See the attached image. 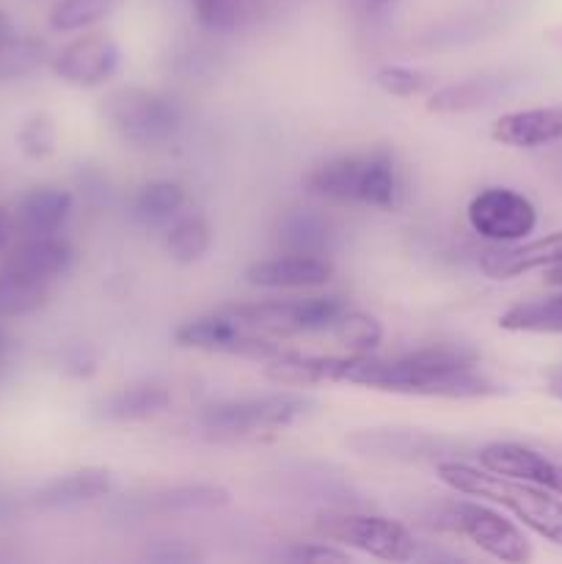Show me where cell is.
<instances>
[{
  "label": "cell",
  "mask_w": 562,
  "mask_h": 564,
  "mask_svg": "<svg viewBox=\"0 0 562 564\" xmlns=\"http://www.w3.org/2000/svg\"><path fill=\"white\" fill-rule=\"evenodd\" d=\"M147 560L149 562H158V564H185L198 560L196 551L185 543H158L154 549L147 551Z\"/></svg>",
  "instance_id": "obj_37"
},
{
  "label": "cell",
  "mask_w": 562,
  "mask_h": 564,
  "mask_svg": "<svg viewBox=\"0 0 562 564\" xmlns=\"http://www.w3.org/2000/svg\"><path fill=\"white\" fill-rule=\"evenodd\" d=\"M468 226L474 235L496 246L527 240L538 226V209L523 193L512 187H485L468 202Z\"/></svg>",
  "instance_id": "obj_10"
},
{
  "label": "cell",
  "mask_w": 562,
  "mask_h": 564,
  "mask_svg": "<svg viewBox=\"0 0 562 564\" xmlns=\"http://www.w3.org/2000/svg\"><path fill=\"white\" fill-rule=\"evenodd\" d=\"M317 411V400L303 391H273L207 405L198 413V427L213 438H248V435L284 430Z\"/></svg>",
  "instance_id": "obj_3"
},
{
  "label": "cell",
  "mask_w": 562,
  "mask_h": 564,
  "mask_svg": "<svg viewBox=\"0 0 562 564\" xmlns=\"http://www.w3.org/2000/svg\"><path fill=\"white\" fill-rule=\"evenodd\" d=\"M435 474L455 494L505 507L523 527L532 529L538 538L549 540V543L562 549V496L554 494V490L485 471L483 466L474 468L468 463L457 460V457L435 463Z\"/></svg>",
  "instance_id": "obj_2"
},
{
  "label": "cell",
  "mask_w": 562,
  "mask_h": 564,
  "mask_svg": "<svg viewBox=\"0 0 562 564\" xmlns=\"http://www.w3.org/2000/svg\"><path fill=\"white\" fill-rule=\"evenodd\" d=\"M499 328L512 334H562V295L516 303L499 317Z\"/></svg>",
  "instance_id": "obj_25"
},
{
  "label": "cell",
  "mask_w": 562,
  "mask_h": 564,
  "mask_svg": "<svg viewBox=\"0 0 562 564\" xmlns=\"http://www.w3.org/2000/svg\"><path fill=\"white\" fill-rule=\"evenodd\" d=\"M102 119L121 141L147 149L171 141L180 132L182 110L169 94L121 86L102 99Z\"/></svg>",
  "instance_id": "obj_4"
},
{
  "label": "cell",
  "mask_w": 562,
  "mask_h": 564,
  "mask_svg": "<svg viewBox=\"0 0 562 564\" xmlns=\"http://www.w3.org/2000/svg\"><path fill=\"white\" fill-rule=\"evenodd\" d=\"M213 248V229L202 215H182L165 231V251L176 264H196Z\"/></svg>",
  "instance_id": "obj_29"
},
{
  "label": "cell",
  "mask_w": 562,
  "mask_h": 564,
  "mask_svg": "<svg viewBox=\"0 0 562 564\" xmlns=\"http://www.w3.org/2000/svg\"><path fill=\"white\" fill-rule=\"evenodd\" d=\"M345 297L320 295V297H290V301H257L240 303V306H226V312L235 314L246 325H251L259 334H268L273 339L281 336L301 334H325L334 330L342 314L347 312Z\"/></svg>",
  "instance_id": "obj_7"
},
{
  "label": "cell",
  "mask_w": 562,
  "mask_h": 564,
  "mask_svg": "<svg viewBox=\"0 0 562 564\" xmlns=\"http://www.w3.org/2000/svg\"><path fill=\"white\" fill-rule=\"evenodd\" d=\"M14 229H17V220L14 215L9 213V209L0 204V253L6 251V248L11 246V237H14Z\"/></svg>",
  "instance_id": "obj_38"
},
{
  "label": "cell",
  "mask_w": 562,
  "mask_h": 564,
  "mask_svg": "<svg viewBox=\"0 0 562 564\" xmlns=\"http://www.w3.org/2000/svg\"><path fill=\"white\" fill-rule=\"evenodd\" d=\"M119 0H55L50 9V28L58 33L86 31V28L102 22Z\"/></svg>",
  "instance_id": "obj_31"
},
{
  "label": "cell",
  "mask_w": 562,
  "mask_h": 564,
  "mask_svg": "<svg viewBox=\"0 0 562 564\" xmlns=\"http://www.w3.org/2000/svg\"><path fill=\"white\" fill-rule=\"evenodd\" d=\"M273 237L284 253H314L325 257L334 248L336 229L317 209H287L273 226Z\"/></svg>",
  "instance_id": "obj_21"
},
{
  "label": "cell",
  "mask_w": 562,
  "mask_h": 564,
  "mask_svg": "<svg viewBox=\"0 0 562 564\" xmlns=\"http://www.w3.org/2000/svg\"><path fill=\"white\" fill-rule=\"evenodd\" d=\"M185 207V187L174 180H154L138 187L132 198V218L143 226H163Z\"/></svg>",
  "instance_id": "obj_24"
},
{
  "label": "cell",
  "mask_w": 562,
  "mask_h": 564,
  "mask_svg": "<svg viewBox=\"0 0 562 564\" xmlns=\"http://www.w3.org/2000/svg\"><path fill=\"white\" fill-rule=\"evenodd\" d=\"M174 341L187 350H204V352H224V356H240L251 358V361L264 364L268 358L279 356L284 347L268 334H259L251 325L237 319L226 308L213 314H202V317L185 319L180 328L174 330Z\"/></svg>",
  "instance_id": "obj_8"
},
{
  "label": "cell",
  "mask_w": 562,
  "mask_h": 564,
  "mask_svg": "<svg viewBox=\"0 0 562 564\" xmlns=\"http://www.w3.org/2000/svg\"><path fill=\"white\" fill-rule=\"evenodd\" d=\"M331 380L435 400H485L501 391L488 375L479 372L477 352L463 345H430L400 358H372L369 352L334 356Z\"/></svg>",
  "instance_id": "obj_1"
},
{
  "label": "cell",
  "mask_w": 562,
  "mask_h": 564,
  "mask_svg": "<svg viewBox=\"0 0 562 564\" xmlns=\"http://www.w3.org/2000/svg\"><path fill=\"white\" fill-rule=\"evenodd\" d=\"M61 367L72 378H88V375L97 372V358H94V352L86 345H72L64 350Z\"/></svg>",
  "instance_id": "obj_36"
},
{
  "label": "cell",
  "mask_w": 562,
  "mask_h": 564,
  "mask_svg": "<svg viewBox=\"0 0 562 564\" xmlns=\"http://www.w3.org/2000/svg\"><path fill=\"white\" fill-rule=\"evenodd\" d=\"M496 80L488 77H472V80H457L452 86L439 88L428 97V110L439 116H461L483 108L496 97Z\"/></svg>",
  "instance_id": "obj_27"
},
{
  "label": "cell",
  "mask_w": 562,
  "mask_h": 564,
  "mask_svg": "<svg viewBox=\"0 0 562 564\" xmlns=\"http://www.w3.org/2000/svg\"><path fill=\"white\" fill-rule=\"evenodd\" d=\"M477 460L485 471L501 474V477L521 479V482L540 485L562 496V463L516 444V441H494L477 452Z\"/></svg>",
  "instance_id": "obj_12"
},
{
  "label": "cell",
  "mask_w": 562,
  "mask_h": 564,
  "mask_svg": "<svg viewBox=\"0 0 562 564\" xmlns=\"http://www.w3.org/2000/svg\"><path fill=\"white\" fill-rule=\"evenodd\" d=\"M345 446L358 457L383 463H441L463 449L455 438L413 427H364L345 435Z\"/></svg>",
  "instance_id": "obj_9"
},
{
  "label": "cell",
  "mask_w": 562,
  "mask_h": 564,
  "mask_svg": "<svg viewBox=\"0 0 562 564\" xmlns=\"http://www.w3.org/2000/svg\"><path fill=\"white\" fill-rule=\"evenodd\" d=\"M281 560L292 564H336L350 562L347 549H336V543H295L281 554Z\"/></svg>",
  "instance_id": "obj_35"
},
{
  "label": "cell",
  "mask_w": 562,
  "mask_h": 564,
  "mask_svg": "<svg viewBox=\"0 0 562 564\" xmlns=\"http://www.w3.org/2000/svg\"><path fill=\"white\" fill-rule=\"evenodd\" d=\"M402 202V174L395 152L389 147H375L367 152L364 169L361 204L375 209H395Z\"/></svg>",
  "instance_id": "obj_23"
},
{
  "label": "cell",
  "mask_w": 562,
  "mask_h": 564,
  "mask_svg": "<svg viewBox=\"0 0 562 564\" xmlns=\"http://www.w3.org/2000/svg\"><path fill=\"white\" fill-rule=\"evenodd\" d=\"M549 394L556 397V400H562V372H554L549 378Z\"/></svg>",
  "instance_id": "obj_41"
},
{
  "label": "cell",
  "mask_w": 562,
  "mask_h": 564,
  "mask_svg": "<svg viewBox=\"0 0 562 564\" xmlns=\"http://www.w3.org/2000/svg\"><path fill=\"white\" fill-rule=\"evenodd\" d=\"M490 138L510 149H538L562 141V108H527L499 116Z\"/></svg>",
  "instance_id": "obj_18"
},
{
  "label": "cell",
  "mask_w": 562,
  "mask_h": 564,
  "mask_svg": "<svg viewBox=\"0 0 562 564\" xmlns=\"http://www.w3.org/2000/svg\"><path fill=\"white\" fill-rule=\"evenodd\" d=\"M331 334H334L350 352H372L375 347L383 341V325H380V319H375L372 314L347 308Z\"/></svg>",
  "instance_id": "obj_32"
},
{
  "label": "cell",
  "mask_w": 562,
  "mask_h": 564,
  "mask_svg": "<svg viewBox=\"0 0 562 564\" xmlns=\"http://www.w3.org/2000/svg\"><path fill=\"white\" fill-rule=\"evenodd\" d=\"M229 505V490L209 482H187L163 488L143 499V512L152 516H193V512L224 510Z\"/></svg>",
  "instance_id": "obj_22"
},
{
  "label": "cell",
  "mask_w": 562,
  "mask_h": 564,
  "mask_svg": "<svg viewBox=\"0 0 562 564\" xmlns=\"http://www.w3.org/2000/svg\"><path fill=\"white\" fill-rule=\"evenodd\" d=\"M562 262V231H551V235L540 237V240L523 242L510 248H496V251L483 253L479 259V270L494 281L518 279L532 270H545L551 264Z\"/></svg>",
  "instance_id": "obj_17"
},
{
  "label": "cell",
  "mask_w": 562,
  "mask_h": 564,
  "mask_svg": "<svg viewBox=\"0 0 562 564\" xmlns=\"http://www.w3.org/2000/svg\"><path fill=\"white\" fill-rule=\"evenodd\" d=\"M47 284L0 273V317H28L47 306Z\"/></svg>",
  "instance_id": "obj_30"
},
{
  "label": "cell",
  "mask_w": 562,
  "mask_h": 564,
  "mask_svg": "<svg viewBox=\"0 0 562 564\" xmlns=\"http://www.w3.org/2000/svg\"><path fill=\"white\" fill-rule=\"evenodd\" d=\"M75 196L64 187H33L17 204V229L25 237H53L69 220Z\"/></svg>",
  "instance_id": "obj_20"
},
{
  "label": "cell",
  "mask_w": 562,
  "mask_h": 564,
  "mask_svg": "<svg viewBox=\"0 0 562 564\" xmlns=\"http://www.w3.org/2000/svg\"><path fill=\"white\" fill-rule=\"evenodd\" d=\"M50 64L47 42L36 36H17L14 31L0 36V83L22 80Z\"/></svg>",
  "instance_id": "obj_26"
},
{
  "label": "cell",
  "mask_w": 562,
  "mask_h": 564,
  "mask_svg": "<svg viewBox=\"0 0 562 564\" xmlns=\"http://www.w3.org/2000/svg\"><path fill=\"white\" fill-rule=\"evenodd\" d=\"M320 538L334 540L336 545L356 549L380 562H411L419 556V543L402 523L383 516H364V512L325 510L314 523Z\"/></svg>",
  "instance_id": "obj_6"
},
{
  "label": "cell",
  "mask_w": 562,
  "mask_h": 564,
  "mask_svg": "<svg viewBox=\"0 0 562 564\" xmlns=\"http://www.w3.org/2000/svg\"><path fill=\"white\" fill-rule=\"evenodd\" d=\"M435 527L444 532L466 538L468 543L477 545L483 554L507 564H523L532 560V543L523 534L521 527L507 521L494 507L479 505V501L455 499L450 505L439 507L435 512Z\"/></svg>",
  "instance_id": "obj_5"
},
{
  "label": "cell",
  "mask_w": 562,
  "mask_h": 564,
  "mask_svg": "<svg viewBox=\"0 0 562 564\" xmlns=\"http://www.w3.org/2000/svg\"><path fill=\"white\" fill-rule=\"evenodd\" d=\"M6 33H11V20L6 11H0V36H6Z\"/></svg>",
  "instance_id": "obj_42"
},
{
  "label": "cell",
  "mask_w": 562,
  "mask_h": 564,
  "mask_svg": "<svg viewBox=\"0 0 562 564\" xmlns=\"http://www.w3.org/2000/svg\"><path fill=\"white\" fill-rule=\"evenodd\" d=\"M171 391L160 383H132L97 397L91 402V416L110 424L149 422L169 411Z\"/></svg>",
  "instance_id": "obj_16"
},
{
  "label": "cell",
  "mask_w": 562,
  "mask_h": 564,
  "mask_svg": "<svg viewBox=\"0 0 562 564\" xmlns=\"http://www.w3.org/2000/svg\"><path fill=\"white\" fill-rule=\"evenodd\" d=\"M364 169H367V152L336 154V158L314 165L303 185L312 196L325 198V202L361 204Z\"/></svg>",
  "instance_id": "obj_19"
},
{
  "label": "cell",
  "mask_w": 562,
  "mask_h": 564,
  "mask_svg": "<svg viewBox=\"0 0 562 564\" xmlns=\"http://www.w3.org/2000/svg\"><path fill=\"white\" fill-rule=\"evenodd\" d=\"M389 3L391 0H347V6H350L358 17L378 14V11H383Z\"/></svg>",
  "instance_id": "obj_39"
},
{
  "label": "cell",
  "mask_w": 562,
  "mask_h": 564,
  "mask_svg": "<svg viewBox=\"0 0 562 564\" xmlns=\"http://www.w3.org/2000/svg\"><path fill=\"white\" fill-rule=\"evenodd\" d=\"M72 264H75V248L66 240H61V237L55 235L28 237L22 246L11 248V251L6 253L0 273L47 284V281L61 279V275L69 273Z\"/></svg>",
  "instance_id": "obj_14"
},
{
  "label": "cell",
  "mask_w": 562,
  "mask_h": 564,
  "mask_svg": "<svg viewBox=\"0 0 562 564\" xmlns=\"http://www.w3.org/2000/svg\"><path fill=\"white\" fill-rule=\"evenodd\" d=\"M268 0H196V20L209 33H235L262 17Z\"/></svg>",
  "instance_id": "obj_28"
},
{
  "label": "cell",
  "mask_w": 562,
  "mask_h": 564,
  "mask_svg": "<svg viewBox=\"0 0 562 564\" xmlns=\"http://www.w3.org/2000/svg\"><path fill=\"white\" fill-rule=\"evenodd\" d=\"M17 141H20V149L28 154V158H36V160L50 158V154L55 152V127L53 121H50V116L44 113L31 116V119L20 127Z\"/></svg>",
  "instance_id": "obj_34"
},
{
  "label": "cell",
  "mask_w": 562,
  "mask_h": 564,
  "mask_svg": "<svg viewBox=\"0 0 562 564\" xmlns=\"http://www.w3.org/2000/svg\"><path fill=\"white\" fill-rule=\"evenodd\" d=\"M433 75L422 69H411V66H397V64H386L375 72V86L380 91H386L389 97H422L424 91L433 88Z\"/></svg>",
  "instance_id": "obj_33"
},
{
  "label": "cell",
  "mask_w": 562,
  "mask_h": 564,
  "mask_svg": "<svg viewBox=\"0 0 562 564\" xmlns=\"http://www.w3.org/2000/svg\"><path fill=\"white\" fill-rule=\"evenodd\" d=\"M114 488V474L102 466H86L75 468L69 474L50 479L42 488L33 494V505L39 510L58 512V510H77V507L94 505V501L105 499Z\"/></svg>",
  "instance_id": "obj_15"
},
{
  "label": "cell",
  "mask_w": 562,
  "mask_h": 564,
  "mask_svg": "<svg viewBox=\"0 0 562 564\" xmlns=\"http://www.w3.org/2000/svg\"><path fill=\"white\" fill-rule=\"evenodd\" d=\"M545 281H549V284H554V286H562V262L545 268Z\"/></svg>",
  "instance_id": "obj_40"
},
{
  "label": "cell",
  "mask_w": 562,
  "mask_h": 564,
  "mask_svg": "<svg viewBox=\"0 0 562 564\" xmlns=\"http://www.w3.org/2000/svg\"><path fill=\"white\" fill-rule=\"evenodd\" d=\"M331 275L334 264L314 253H281L246 270V281L257 290H312L328 284Z\"/></svg>",
  "instance_id": "obj_13"
},
{
  "label": "cell",
  "mask_w": 562,
  "mask_h": 564,
  "mask_svg": "<svg viewBox=\"0 0 562 564\" xmlns=\"http://www.w3.org/2000/svg\"><path fill=\"white\" fill-rule=\"evenodd\" d=\"M121 50L108 33H83L50 55V69L75 88L105 86L119 72Z\"/></svg>",
  "instance_id": "obj_11"
},
{
  "label": "cell",
  "mask_w": 562,
  "mask_h": 564,
  "mask_svg": "<svg viewBox=\"0 0 562 564\" xmlns=\"http://www.w3.org/2000/svg\"><path fill=\"white\" fill-rule=\"evenodd\" d=\"M6 350H9V336H6L3 330H0V361H3Z\"/></svg>",
  "instance_id": "obj_43"
}]
</instances>
